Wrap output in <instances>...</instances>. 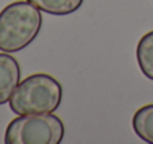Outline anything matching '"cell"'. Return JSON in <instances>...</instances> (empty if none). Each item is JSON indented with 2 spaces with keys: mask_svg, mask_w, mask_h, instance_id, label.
<instances>
[{
  "mask_svg": "<svg viewBox=\"0 0 153 144\" xmlns=\"http://www.w3.org/2000/svg\"><path fill=\"white\" fill-rule=\"evenodd\" d=\"M42 10L27 0H18L0 12V50L7 53L27 48L42 28Z\"/></svg>",
  "mask_w": 153,
  "mask_h": 144,
  "instance_id": "1",
  "label": "cell"
},
{
  "mask_svg": "<svg viewBox=\"0 0 153 144\" xmlns=\"http://www.w3.org/2000/svg\"><path fill=\"white\" fill-rule=\"evenodd\" d=\"M62 101L61 83L45 73L25 77L18 83L9 99V107L18 116L53 113Z\"/></svg>",
  "mask_w": 153,
  "mask_h": 144,
  "instance_id": "2",
  "label": "cell"
},
{
  "mask_svg": "<svg viewBox=\"0 0 153 144\" xmlns=\"http://www.w3.org/2000/svg\"><path fill=\"white\" fill-rule=\"evenodd\" d=\"M64 138V123L52 113L21 114L4 132L6 144H59Z\"/></svg>",
  "mask_w": 153,
  "mask_h": 144,
  "instance_id": "3",
  "label": "cell"
},
{
  "mask_svg": "<svg viewBox=\"0 0 153 144\" xmlns=\"http://www.w3.org/2000/svg\"><path fill=\"white\" fill-rule=\"evenodd\" d=\"M21 68L18 61L7 52H0V105L9 102L19 83Z\"/></svg>",
  "mask_w": 153,
  "mask_h": 144,
  "instance_id": "4",
  "label": "cell"
},
{
  "mask_svg": "<svg viewBox=\"0 0 153 144\" xmlns=\"http://www.w3.org/2000/svg\"><path fill=\"white\" fill-rule=\"evenodd\" d=\"M132 128L137 137L153 144V104L140 107L132 117Z\"/></svg>",
  "mask_w": 153,
  "mask_h": 144,
  "instance_id": "5",
  "label": "cell"
},
{
  "mask_svg": "<svg viewBox=\"0 0 153 144\" xmlns=\"http://www.w3.org/2000/svg\"><path fill=\"white\" fill-rule=\"evenodd\" d=\"M27 1H30L39 10L55 16L70 15L76 12L83 3V0H27Z\"/></svg>",
  "mask_w": 153,
  "mask_h": 144,
  "instance_id": "6",
  "label": "cell"
},
{
  "mask_svg": "<svg viewBox=\"0 0 153 144\" xmlns=\"http://www.w3.org/2000/svg\"><path fill=\"white\" fill-rule=\"evenodd\" d=\"M137 62L141 73L153 80V30L146 33L137 45Z\"/></svg>",
  "mask_w": 153,
  "mask_h": 144,
  "instance_id": "7",
  "label": "cell"
}]
</instances>
